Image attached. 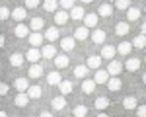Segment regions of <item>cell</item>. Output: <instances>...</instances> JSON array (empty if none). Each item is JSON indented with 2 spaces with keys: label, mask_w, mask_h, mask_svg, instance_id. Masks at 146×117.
Listing matches in <instances>:
<instances>
[{
  "label": "cell",
  "mask_w": 146,
  "mask_h": 117,
  "mask_svg": "<svg viewBox=\"0 0 146 117\" xmlns=\"http://www.w3.org/2000/svg\"><path fill=\"white\" fill-rule=\"evenodd\" d=\"M29 33H31V27L25 25L23 22H20L16 27H14V35H16L18 39H25V37H29Z\"/></svg>",
  "instance_id": "obj_1"
},
{
  "label": "cell",
  "mask_w": 146,
  "mask_h": 117,
  "mask_svg": "<svg viewBox=\"0 0 146 117\" xmlns=\"http://www.w3.org/2000/svg\"><path fill=\"white\" fill-rule=\"evenodd\" d=\"M43 35H45V39L49 41V43H55V41H58V39H60V31H58V25H55V27H53V25H51V27H47Z\"/></svg>",
  "instance_id": "obj_2"
},
{
  "label": "cell",
  "mask_w": 146,
  "mask_h": 117,
  "mask_svg": "<svg viewBox=\"0 0 146 117\" xmlns=\"http://www.w3.org/2000/svg\"><path fill=\"white\" fill-rule=\"evenodd\" d=\"M51 107H53V111H62L64 107H66V96H55L53 100H51Z\"/></svg>",
  "instance_id": "obj_3"
},
{
  "label": "cell",
  "mask_w": 146,
  "mask_h": 117,
  "mask_svg": "<svg viewBox=\"0 0 146 117\" xmlns=\"http://www.w3.org/2000/svg\"><path fill=\"white\" fill-rule=\"evenodd\" d=\"M125 70V66H123V62H119V60H109V64H107V72L111 74V76H119L121 72Z\"/></svg>",
  "instance_id": "obj_4"
},
{
  "label": "cell",
  "mask_w": 146,
  "mask_h": 117,
  "mask_svg": "<svg viewBox=\"0 0 146 117\" xmlns=\"http://www.w3.org/2000/svg\"><path fill=\"white\" fill-rule=\"evenodd\" d=\"M98 23H100V16H98V12H96V14H86V16H84V25H86L88 29H96Z\"/></svg>",
  "instance_id": "obj_5"
},
{
  "label": "cell",
  "mask_w": 146,
  "mask_h": 117,
  "mask_svg": "<svg viewBox=\"0 0 146 117\" xmlns=\"http://www.w3.org/2000/svg\"><path fill=\"white\" fill-rule=\"evenodd\" d=\"M27 76H29L31 80H39V78L43 76V64H39V62H33V64L29 66V72H27Z\"/></svg>",
  "instance_id": "obj_6"
},
{
  "label": "cell",
  "mask_w": 146,
  "mask_h": 117,
  "mask_svg": "<svg viewBox=\"0 0 146 117\" xmlns=\"http://www.w3.org/2000/svg\"><path fill=\"white\" fill-rule=\"evenodd\" d=\"M27 39H29V45L31 47H41L43 41H45V35L41 33V31H31Z\"/></svg>",
  "instance_id": "obj_7"
},
{
  "label": "cell",
  "mask_w": 146,
  "mask_h": 117,
  "mask_svg": "<svg viewBox=\"0 0 146 117\" xmlns=\"http://www.w3.org/2000/svg\"><path fill=\"white\" fill-rule=\"evenodd\" d=\"M68 18H70V14H68L66 10H56L53 20H55V25H58V27H60V25L68 23Z\"/></svg>",
  "instance_id": "obj_8"
},
{
  "label": "cell",
  "mask_w": 146,
  "mask_h": 117,
  "mask_svg": "<svg viewBox=\"0 0 146 117\" xmlns=\"http://www.w3.org/2000/svg\"><path fill=\"white\" fill-rule=\"evenodd\" d=\"M74 47H76V39H74V35H72V37H62V39H60V49H62L64 53H70Z\"/></svg>",
  "instance_id": "obj_9"
},
{
  "label": "cell",
  "mask_w": 146,
  "mask_h": 117,
  "mask_svg": "<svg viewBox=\"0 0 146 117\" xmlns=\"http://www.w3.org/2000/svg\"><path fill=\"white\" fill-rule=\"evenodd\" d=\"M41 57H43V55H41V49H39V47H31V49L25 53V58H27L31 64H33V62H39Z\"/></svg>",
  "instance_id": "obj_10"
},
{
  "label": "cell",
  "mask_w": 146,
  "mask_h": 117,
  "mask_svg": "<svg viewBox=\"0 0 146 117\" xmlns=\"http://www.w3.org/2000/svg\"><path fill=\"white\" fill-rule=\"evenodd\" d=\"M111 78V74L107 72V68H98L96 70V76H94V80H96V84H107V80Z\"/></svg>",
  "instance_id": "obj_11"
},
{
  "label": "cell",
  "mask_w": 146,
  "mask_h": 117,
  "mask_svg": "<svg viewBox=\"0 0 146 117\" xmlns=\"http://www.w3.org/2000/svg\"><path fill=\"white\" fill-rule=\"evenodd\" d=\"M105 37H107V33L103 29H94V33H90V39L96 45H103L105 43Z\"/></svg>",
  "instance_id": "obj_12"
},
{
  "label": "cell",
  "mask_w": 146,
  "mask_h": 117,
  "mask_svg": "<svg viewBox=\"0 0 146 117\" xmlns=\"http://www.w3.org/2000/svg\"><path fill=\"white\" fill-rule=\"evenodd\" d=\"M98 16H100V18H111V16H113V4H109V2H103V4H100Z\"/></svg>",
  "instance_id": "obj_13"
},
{
  "label": "cell",
  "mask_w": 146,
  "mask_h": 117,
  "mask_svg": "<svg viewBox=\"0 0 146 117\" xmlns=\"http://www.w3.org/2000/svg\"><path fill=\"white\" fill-rule=\"evenodd\" d=\"M31 84L27 78H23V76H18L16 80H14V88L18 90V92H27V88H29Z\"/></svg>",
  "instance_id": "obj_14"
},
{
  "label": "cell",
  "mask_w": 146,
  "mask_h": 117,
  "mask_svg": "<svg viewBox=\"0 0 146 117\" xmlns=\"http://www.w3.org/2000/svg\"><path fill=\"white\" fill-rule=\"evenodd\" d=\"M123 66H125V70H129V72H136V70L140 68V58H136V57L127 58V62H123Z\"/></svg>",
  "instance_id": "obj_15"
},
{
  "label": "cell",
  "mask_w": 146,
  "mask_h": 117,
  "mask_svg": "<svg viewBox=\"0 0 146 117\" xmlns=\"http://www.w3.org/2000/svg\"><path fill=\"white\" fill-rule=\"evenodd\" d=\"M88 37H90V29H88L86 25L76 27V31H74V39H76V41H86Z\"/></svg>",
  "instance_id": "obj_16"
},
{
  "label": "cell",
  "mask_w": 146,
  "mask_h": 117,
  "mask_svg": "<svg viewBox=\"0 0 146 117\" xmlns=\"http://www.w3.org/2000/svg\"><path fill=\"white\" fill-rule=\"evenodd\" d=\"M60 82H62V76H60L58 70H53V72L47 74V84H49V86H58Z\"/></svg>",
  "instance_id": "obj_17"
},
{
  "label": "cell",
  "mask_w": 146,
  "mask_h": 117,
  "mask_svg": "<svg viewBox=\"0 0 146 117\" xmlns=\"http://www.w3.org/2000/svg\"><path fill=\"white\" fill-rule=\"evenodd\" d=\"M115 53H117V47H113V45H103L101 47V58H107V60H111L113 57H115Z\"/></svg>",
  "instance_id": "obj_18"
},
{
  "label": "cell",
  "mask_w": 146,
  "mask_h": 117,
  "mask_svg": "<svg viewBox=\"0 0 146 117\" xmlns=\"http://www.w3.org/2000/svg\"><path fill=\"white\" fill-rule=\"evenodd\" d=\"M14 104H16V107H25V105L29 104V96H27V92H18V96L14 98Z\"/></svg>",
  "instance_id": "obj_19"
},
{
  "label": "cell",
  "mask_w": 146,
  "mask_h": 117,
  "mask_svg": "<svg viewBox=\"0 0 146 117\" xmlns=\"http://www.w3.org/2000/svg\"><path fill=\"white\" fill-rule=\"evenodd\" d=\"M107 88H109V92H119L123 88V82L119 80V76H111L107 80Z\"/></svg>",
  "instance_id": "obj_20"
},
{
  "label": "cell",
  "mask_w": 146,
  "mask_h": 117,
  "mask_svg": "<svg viewBox=\"0 0 146 117\" xmlns=\"http://www.w3.org/2000/svg\"><path fill=\"white\" fill-rule=\"evenodd\" d=\"M12 18L18 23L23 22V20L27 18V8H22V6H20V8H14V10H12Z\"/></svg>",
  "instance_id": "obj_21"
},
{
  "label": "cell",
  "mask_w": 146,
  "mask_h": 117,
  "mask_svg": "<svg viewBox=\"0 0 146 117\" xmlns=\"http://www.w3.org/2000/svg\"><path fill=\"white\" fill-rule=\"evenodd\" d=\"M41 94H43V90H41L39 84H31V86L27 88V96H29V100H39Z\"/></svg>",
  "instance_id": "obj_22"
},
{
  "label": "cell",
  "mask_w": 146,
  "mask_h": 117,
  "mask_svg": "<svg viewBox=\"0 0 146 117\" xmlns=\"http://www.w3.org/2000/svg\"><path fill=\"white\" fill-rule=\"evenodd\" d=\"M109 104H111V102H109V98H107V96H100V98H96V109H98V111H105V109H107V107H109Z\"/></svg>",
  "instance_id": "obj_23"
},
{
  "label": "cell",
  "mask_w": 146,
  "mask_h": 117,
  "mask_svg": "<svg viewBox=\"0 0 146 117\" xmlns=\"http://www.w3.org/2000/svg\"><path fill=\"white\" fill-rule=\"evenodd\" d=\"M123 107L127 109V111H135L136 107H138V102H136L135 96H127L123 100Z\"/></svg>",
  "instance_id": "obj_24"
},
{
  "label": "cell",
  "mask_w": 146,
  "mask_h": 117,
  "mask_svg": "<svg viewBox=\"0 0 146 117\" xmlns=\"http://www.w3.org/2000/svg\"><path fill=\"white\" fill-rule=\"evenodd\" d=\"M129 31H131V25H129V22H119L117 25H115V33L119 35V37H125Z\"/></svg>",
  "instance_id": "obj_25"
},
{
  "label": "cell",
  "mask_w": 146,
  "mask_h": 117,
  "mask_svg": "<svg viewBox=\"0 0 146 117\" xmlns=\"http://www.w3.org/2000/svg\"><path fill=\"white\" fill-rule=\"evenodd\" d=\"M96 80H88V78H84L82 80V92L84 94H94L96 92Z\"/></svg>",
  "instance_id": "obj_26"
},
{
  "label": "cell",
  "mask_w": 146,
  "mask_h": 117,
  "mask_svg": "<svg viewBox=\"0 0 146 117\" xmlns=\"http://www.w3.org/2000/svg\"><path fill=\"white\" fill-rule=\"evenodd\" d=\"M41 55H43V58H55L56 57V49L53 47V43L41 47Z\"/></svg>",
  "instance_id": "obj_27"
},
{
  "label": "cell",
  "mask_w": 146,
  "mask_h": 117,
  "mask_svg": "<svg viewBox=\"0 0 146 117\" xmlns=\"http://www.w3.org/2000/svg\"><path fill=\"white\" fill-rule=\"evenodd\" d=\"M84 16H86V12H84V8H82V6H74V8L70 10V20L80 22V20H84Z\"/></svg>",
  "instance_id": "obj_28"
},
{
  "label": "cell",
  "mask_w": 146,
  "mask_h": 117,
  "mask_svg": "<svg viewBox=\"0 0 146 117\" xmlns=\"http://www.w3.org/2000/svg\"><path fill=\"white\" fill-rule=\"evenodd\" d=\"M29 27H31V31H41L43 27H45V22H43V18H31L29 20Z\"/></svg>",
  "instance_id": "obj_29"
},
{
  "label": "cell",
  "mask_w": 146,
  "mask_h": 117,
  "mask_svg": "<svg viewBox=\"0 0 146 117\" xmlns=\"http://www.w3.org/2000/svg\"><path fill=\"white\" fill-rule=\"evenodd\" d=\"M131 49H135L131 41H121V43L117 45V53H119V55H131Z\"/></svg>",
  "instance_id": "obj_30"
},
{
  "label": "cell",
  "mask_w": 146,
  "mask_h": 117,
  "mask_svg": "<svg viewBox=\"0 0 146 117\" xmlns=\"http://www.w3.org/2000/svg\"><path fill=\"white\" fill-rule=\"evenodd\" d=\"M88 64H78V66H74V76L80 78V80H84V78H88Z\"/></svg>",
  "instance_id": "obj_31"
},
{
  "label": "cell",
  "mask_w": 146,
  "mask_h": 117,
  "mask_svg": "<svg viewBox=\"0 0 146 117\" xmlns=\"http://www.w3.org/2000/svg\"><path fill=\"white\" fill-rule=\"evenodd\" d=\"M58 90H60L62 96H68V94H72V90H74V84H72L70 80H62L60 84H58Z\"/></svg>",
  "instance_id": "obj_32"
},
{
  "label": "cell",
  "mask_w": 146,
  "mask_h": 117,
  "mask_svg": "<svg viewBox=\"0 0 146 117\" xmlns=\"http://www.w3.org/2000/svg\"><path fill=\"white\" fill-rule=\"evenodd\" d=\"M86 64H88V68L98 70V68H100V64H101V55H92V57H88Z\"/></svg>",
  "instance_id": "obj_33"
},
{
  "label": "cell",
  "mask_w": 146,
  "mask_h": 117,
  "mask_svg": "<svg viewBox=\"0 0 146 117\" xmlns=\"http://www.w3.org/2000/svg\"><path fill=\"white\" fill-rule=\"evenodd\" d=\"M53 60H55V66H56V68H66L68 64H70V60H68L66 55H56Z\"/></svg>",
  "instance_id": "obj_34"
},
{
  "label": "cell",
  "mask_w": 146,
  "mask_h": 117,
  "mask_svg": "<svg viewBox=\"0 0 146 117\" xmlns=\"http://www.w3.org/2000/svg\"><path fill=\"white\" fill-rule=\"evenodd\" d=\"M133 47L135 49H146V35L144 33H138L133 39Z\"/></svg>",
  "instance_id": "obj_35"
},
{
  "label": "cell",
  "mask_w": 146,
  "mask_h": 117,
  "mask_svg": "<svg viewBox=\"0 0 146 117\" xmlns=\"http://www.w3.org/2000/svg\"><path fill=\"white\" fill-rule=\"evenodd\" d=\"M23 60H25V57H23L22 53H14V55L10 57V64L18 68V66H22V64H23Z\"/></svg>",
  "instance_id": "obj_36"
},
{
  "label": "cell",
  "mask_w": 146,
  "mask_h": 117,
  "mask_svg": "<svg viewBox=\"0 0 146 117\" xmlns=\"http://www.w3.org/2000/svg\"><path fill=\"white\" fill-rule=\"evenodd\" d=\"M56 8H58V0H45V2H43V10H45V12L55 14Z\"/></svg>",
  "instance_id": "obj_37"
},
{
  "label": "cell",
  "mask_w": 146,
  "mask_h": 117,
  "mask_svg": "<svg viewBox=\"0 0 146 117\" xmlns=\"http://www.w3.org/2000/svg\"><path fill=\"white\" fill-rule=\"evenodd\" d=\"M127 18H129V22H136V20L140 18V10L135 8V6H129V10H127Z\"/></svg>",
  "instance_id": "obj_38"
},
{
  "label": "cell",
  "mask_w": 146,
  "mask_h": 117,
  "mask_svg": "<svg viewBox=\"0 0 146 117\" xmlns=\"http://www.w3.org/2000/svg\"><path fill=\"white\" fill-rule=\"evenodd\" d=\"M72 113H74V117H86L88 115V107L86 105H76Z\"/></svg>",
  "instance_id": "obj_39"
},
{
  "label": "cell",
  "mask_w": 146,
  "mask_h": 117,
  "mask_svg": "<svg viewBox=\"0 0 146 117\" xmlns=\"http://www.w3.org/2000/svg\"><path fill=\"white\" fill-rule=\"evenodd\" d=\"M129 6H131V0H115V8L117 10H129Z\"/></svg>",
  "instance_id": "obj_40"
},
{
  "label": "cell",
  "mask_w": 146,
  "mask_h": 117,
  "mask_svg": "<svg viewBox=\"0 0 146 117\" xmlns=\"http://www.w3.org/2000/svg\"><path fill=\"white\" fill-rule=\"evenodd\" d=\"M10 18H12V10H8L6 6H0V20L6 22V20H10Z\"/></svg>",
  "instance_id": "obj_41"
},
{
  "label": "cell",
  "mask_w": 146,
  "mask_h": 117,
  "mask_svg": "<svg viewBox=\"0 0 146 117\" xmlns=\"http://www.w3.org/2000/svg\"><path fill=\"white\" fill-rule=\"evenodd\" d=\"M58 4H60V8H62V10H66V12L72 10V8L76 6V4H74V0H60Z\"/></svg>",
  "instance_id": "obj_42"
},
{
  "label": "cell",
  "mask_w": 146,
  "mask_h": 117,
  "mask_svg": "<svg viewBox=\"0 0 146 117\" xmlns=\"http://www.w3.org/2000/svg\"><path fill=\"white\" fill-rule=\"evenodd\" d=\"M39 4H41V0H25V8H27V10H33Z\"/></svg>",
  "instance_id": "obj_43"
},
{
  "label": "cell",
  "mask_w": 146,
  "mask_h": 117,
  "mask_svg": "<svg viewBox=\"0 0 146 117\" xmlns=\"http://www.w3.org/2000/svg\"><path fill=\"white\" fill-rule=\"evenodd\" d=\"M135 111H136V115H138V117H146V104L138 105V107H136Z\"/></svg>",
  "instance_id": "obj_44"
},
{
  "label": "cell",
  "mask_w": 146,
  "mask_h": 117,
  "mask_svg": "<svg viewBox=\"0 0 146 117\" xmlns=\"http://www.w3.org/2000/svg\"><path fill=\"white\" fill-rule=\"evenodd\" d=\"M8 90H10V86H8L6 82H0V96H6Z\"/></svg>",
  "instance_id": "obj_45"
},
{
  "label": "cell",
  "mask_w": 146,
  "mask_h": 117,
  "mask_svg": "<svg viewBox=\"0 0 146 117\" xmlns=\"http://www.w3.org/2000/svg\"><path fill=\"white\" fill-rule=\"evenodd\" d=\"M39 117H53V111H41Z\"/></svg>",
  "instance_id": "obj_46"
},
{
  "label": "cell",
  "mask_w": 146,
  "mask_h": 117,
  "mask_svg": "<svg viewBox=\"0 0 146 117\" xmlns=\"http://www.w3.org/2000/svg\"><path fill=\"white\" fill-rule=\"evenodd\" d=\"M4 45H6V37H4V35L0 33V49H2Z\"/></svg>",
  "instance_id": "obj_47"
},
{
  "label": "cell",
  "mask_w": 146,
  "mask_h": 117,
  "mask_svg": "<svg viewBox=\"0 0 146 117\" xmlns=\"http://www.w3.org/2000/svg\"><path fill=\"white\" fill-rule=\"evenodd\" d=\"M140 31H142V33H144V35H146V22H144V23H142V25H140Z\"/></svg>",
  "instance_id": "obj_48"
},
{
  "label": "cell",
  "mask_w": 146,
  "mask_h": 117,
  "mask_svg": "<svg viewBox=\"0 0 146 117\" xmlns=\"http://www.w3.org/2000/svg\"><path fill=\"white\" fill-rule=\"evenodd\" d=\"M96 117H109V115H107L105 111H100V113H98V115H96Z\"/></svg>",
  "instance_id": "obj_49"
},
{
  "label": "cell",
  "mask_w": 146,
  "mask_h": 117,
  "mask_svg": "<svg viewBox=\"0 0 146 117\" xmlns=\"http://www.w3.org/2000/svg\"><path fill=\"white\" fill-rule=\"evenodd\" d=\"M0 117H8V113H6V111H2V109H0Z\"/></svg>",
  "instance_id": "obj_50"
},
{
  "label": "cell",
  "mask_w": 146,
  "mask_h": 117,
  "mask_svg": "<svg viewBox=\"0 0 146 117\" xmlns=\"http://www.w3.org/2000/svg\"><path fill=\"white\" fill-rule=\"evenodd\" d=\"M84 4H90V2H96V0H82Z\"/></svg>",
  "instance_id": "obj_51"
},
{
  "label": "cell",
  "mask_w": 146,
  "mask_h": 117,
  "mask_svg": "<svg viewBox=\"0 0 146 117\" xmlns=\"http://www.w3.org/2000/svg\"><path fill=\"white\" fill-rule=\"evenodd\" d=\"M142 82H144V84H146V72H144V74H142Z\"/></svg>",
  "instance_id": "obj_52"
},
{
  "label": "cell",
  "mask_w": 146,
  "mask_h": 117,
  "mask_svg": "<svg viewBox=\"0 0 146 117\" xmlns=\"http://www.w3.org/2000/svg\"><path fill=\"white\" fill-rule=\"evenodd\" d=\"M144 62H146V55H144Z\"/></svg>",
  "instance_id": "obj_53"
},
{
  "label": "cell",
  "mask_w": 146,
  "mask_h": 117,
  "mask_svg": "<svg viewBox=\"0 0 146 117\" xmlns=\"http://www.w3.org/2000/svg\"><path fill=\"white\" fill-rule=\"evenodd\" d=\"M144 12H146V8H144Z\"/></svg>",
  "instance_id": "obj_54"
}]
</instances>
